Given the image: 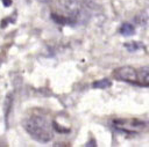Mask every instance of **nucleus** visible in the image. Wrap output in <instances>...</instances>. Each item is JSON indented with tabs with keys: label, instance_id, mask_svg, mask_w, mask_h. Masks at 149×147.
Returning <instances> with one entry per match:
<instances>
[{
	"label": "nucleus",
	"instance_id": "1",
	"mask_svg": "<svg viewBox=\"0 0 149 147\" xmlns=\"http://www.w3.org/2000/svg\"><path fill=\"white\" fill-rule=\"evenodd\" d=\"M23 127L27 133L36 141L48 142L54 138V126L43 116H30L29 118L23 120Z\"/></svg>",
	"mask_w": 149,
	"mask_h": 147
},
{
	"label": "nucleus",
	"instance_id": "2",
	"mask_svg": "<svg viewBox=\"0 0 149 147\" xmlns=\"http://www.w3.org/2000/svg\"><path fill=\"white\" fill-rule=\"evenodd\" d=\"M112 125L114 130L119 132H125V133H137L146 128L147 123L141 119L136 118H116L112 120Z\"/></svg>",
	"mask_w": 149,
	"mask_h": 147
},
{
	"label": "nucleus",
	"instance_id": "3",
	"mask_svg": "<svg viewBox=\"0 0 149 147\" xmlns=\"http://www.w3.org/2000/svg\"><path fill=\"white\" fill-rule=\"evenodd\" d=\"M113 78L118 81L137 86V68L133 66H121L113 71Z\"/></svg>",
	"mask_w": 149,
	"mask_h": 147
},
{
	"label": "nucleus",
	"instance_id": "4",
	"mask_svg": "<svg viewBox=\"0 0 149 147\" xmlns=\"http://www.w3.org/2000/svg\"><path fill=\"white\" fill-rule=\"evenodd\" d=\"M86 0H68L65 8L68 10V16L73 21V23L76 24L81 15H83V8L85 5Z\"/></svg>",
	"mask_w": 149,
	"mask_h": 147
},
{
	"label": "nucleus",
	"instance_id": "5",
	"mask_svg": "<svg viewBox=\"0 0 149 147\" xmlns=\"http://www.w3.org/2000/svg\"><path fill=\"white\" fill-rule=\"evenodd\" d=\"M137 86L149 87V65L137 68Z\"/></svg>",
	"mask_w": 149,
	"mask_h": 147
},
{
	"label": "nucleus",
	"instance_id": "6",
	"mask_svg": "<svg viewBox=\"0 0 149 147\" xmlns=\"http://www.w3.org/2000/svg\"><path fill=\"white\" fill-rule=\"evenodd\" d=\"M120 34L123 35V36H126V37L133 36V35L135 34V28H134V25H133L132 23L125 22V23H122L121 27H120Z\"/></svg>",
	"mask_w": 149,
	"mask_h": 147
},
{
	"label": "nucleus",
	"instance_id": "7",
	"mask_svg": "<svg viewBox=\"0 0 149 147\" xmlns=\"http://www.w3.org/2000/svg\"><path fill=\"white\" fill-rule=\"evenodd\" d=\"M111 86H112V81L107 78L101 79V80H97L92 83V87L97 88V89H106V88H109Z\"/></svg>",
	"mask_w": 149,
	"mask_h": 147
},
{
	"label": "nucleus",
	"instance_id": "8",
	"mask_svg": "<svg viewBox=\"0 0 149 147\" xmlns=\"http://www.w3.org/2000/svg\"><path fill=\"white\" fill-rule=\"evenodd\" d=\"M123 46L127 49V51L129 52H135V51H139L141 49H143V44L141 42H136V41H132V42H128V43H125Z\"/></svg>",
	"mask_w": 149,
	"mask_h": 147
},
{
	"label": "nucleus",
	"instance_id": "9",
	"mask_svg": "<svg viewBox=\"0 0 149 147\" xmlns=\"http://www.w3.org/2000/svg\"><path fill=\"white\" fill-rule=\"evenodd\" d=\"M12 100H13L12 95H8V96L6 97V100H5V106H3V109H5V118H6V123H8L7 120H8L9 109H10V106H12Z\"/></svg>",
	"mask_w": 149,
	"mask_h": 147
},
{
	"label": "nucleus",
	"instance_id": "10",
	"mask_svg": "<svg viewBox=\"0 0 149 147\" xmlns=\"http://www.w3.org/2000/svg\"><path fill=\"white\" fill-rule=\"evenodd\" d=\"M52 126H54V128H55L56 131H58L59 133H68V132H70V128L63 127V126H61V125H59L58 123H56V122L52 123Z\"/></svg>",
	"mask_w": 149,
	"mask_h": 147
},
{
	"label": "nucleus",
	"instance_id": "11",
	"mask_svg": "<svg viewBox=\"0 0 149 147\" xmlns=\"http://www.w3.org/2000/svg\"><path fill=\"white\" fill-rule=\"evenodd\" d=\"M1 1H2V3H3L5 7H8V6L12 5V0H1Z\"/></svg>",
	"mask_w": 149,
	"mask_h": 147
},
{
	"label": "nucleus",
	"instance_id": "12",
	"mask_svg": "<svg viewBox=\"0 0 149 147\" xmlns=\"http://www.w3.org/2000/svg\"><path fill=\"white\" fill-rule=\"evenodd\" d=\"M41 1H42V2H50L51 0H41Z\"/></svg>",
	"mask_w": 149,
	"mask_h": 147
},
{
	"label": "nucleus",
	"instance_id": "13",
	"mask_svg": "<svg viewBox=\"0 0 149 147\" xmlns=\"http://www.w3.org/2000/svg\"><path fill=\"white\" fill-rule=\"evenodd\" d=\"M0 66H1V59H0Z\"/></svg>",
	"mask_w": 149,
	"mask_h": 147
}]
</instances>
